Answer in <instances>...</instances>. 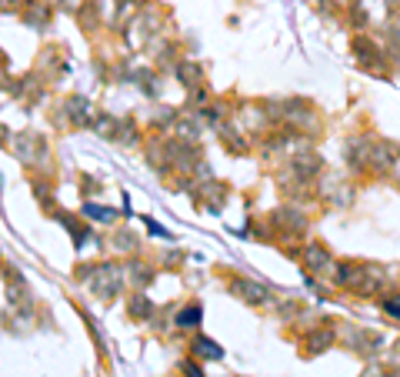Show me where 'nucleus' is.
<instances>
[{
	"mask_svg": "<svg viewBox=\"0 0 400 377\" xmlns=\"http://www.w3.org/2000/svg\"><path fill=\"white\" fill-rule=\"evenodd\" d=\"M337 284L360 294V297H370L387 284V274L377 264H337Z\"/></svg>",
	"mask_w": 400,
	"mask_h": 377,
	"instance_id": "f257e3e1",
	"label": "nucleus"
},
{
	"mask_svg": "<svg viewBox=\"0 0 400 377\" xmlns=\"http://www.w3.org/2000/svg\"><path fill=\"white\" fill-rule=\"evenodd\" d=\"M11 147H13V154H17V160H21V164H27V167L43 164V160H47V144H43L40 133H33V131L17 133Z\"/></svg>",
	"mask_w": 400,
	"mask_h": 377,
	"instance_id": "f03ea898",
	"label": "nucleus"
},
{
	"mask_svg": "<svg viewBox=\"0 0 400 377\" xmlns=\"http://www.w3.org/2000/svg\"><path fill=\"white\" fill-rule=\"evenodd\" d=\"M120 280H124V274H120L117 264H97L87 284H90V290H94L100 300H110L120 290Z\"/></svg>",
	"mask_w": 400,
	"mask_h": 377,
	"instance_id": "7ed1b4c3",
	"label": "nucleus"
},
{
	"mask_svg": "<svg viewBox=\"0 0 400 377\" xmlns=\"http://www.w3.org/2000/svg\"><path fill=\"white\" fill-rule=\"evenodd\" d=\"M354 57H357V64L364 67V70H384V60H387V54H384L374 40H367V37L354 40Z\"/></svg>",
	"mask_w": 400,
	"mask_h": 377,
	"instance_id": "20e7f679",
	"label": "nucleus"
},
{
	"mask_svg": "<svg viewBox=\"0 0 400 377\" xmlns=\"http://www.w3.org/2000/svg\"><path fill=\"white\" fill-rule=\"evenodd\" d=\"M397 164H400V147L397 144H374L367 170H374V174H387V170H394Z\"/></svg>",
	"mask_w": 400,
	"mask_h": 377,
	"instance_id": "39448f33",
	"label": "nucleus"
},
{
	"mask_svg": "<svg viewBox=\"0 0 400 377\" xmlns=\"http://www.w3.org/2000/svg\"><path fill=\"white\" fill-rule=\"evenodd\" d=\"M230 290L237 294L240 300H247V304H267L271 300V290L257 284V280H247V278H234L230 280Z\"/></svg>",
	"mask_w": 400,
	"mask_h": 377,
	"instance_id": "423d86ee",
	"label": "nucleus"
},
{
	"mask_svg": "<svg viewBox=\"0 0 400 377\" xmlns=\"http://www.w3.org/2000/svg\"><path fill=\"white\" fill-rule=\"evenodd\" d=\"M303 267H307L310 274H330V271H334V257L327 254L324 244H307V251H303Z\"/></svg>",
	"mask_w": 400,
	"mask_h": 377,
	"instance_id": "0eeeda50",
	"label": "nucleus"
},
{
	"mask_svg": "<svg viewBox=\"0 0 400 377\" xmlns=\"http://www.w3.org/2000/svg\"><path fill=\"white\" fill-rule=\"evenodd\" d=\"M370 151H374V144L364 141V137L347 141V160H350V167H354V170H367L370 167Z\"/></svg>",
	"mask_w": 400,
	"mask_h": 377,
	"instance_id": "6e6552de",
	"label": "nucleus"
},
{
	"mask_svg": "<svg viewBox=\"0 0 400 377\" xmlns=\"http://www.w3.org/2000/svg\"><path fill=\"white\" fill-rule=\"evenodd\" d=\"M320 167H324V160H320V157L307 154V151H303V154L293 157V177L307 184L310 177H317V174H320Z\"/></svg>",
	"mask_w": 400,
	"mask_h": 377,
	"instance_id": "1a4fd4ad",
	"label": "nucleus"
},
{
	"mask_svg": "<svg viewBox=\"0 0 400 377\" xmlns=\"http://www.w3.org/2000/svg\"><path fill=\"white\" fill-rule=\"evenodd\" d=\"M64 111H67V121L70 124H94V107H90V100L80 97V94L67 100Z\"/></svg>",
	"mask_w": 400,
	"mask_h": 377,
	"instance_id": "9d476101",
	"label": "nucleus"
},
{
	"mask_svg": "<svg viewBox=\"0 0 400 377\" xmlns=\"http://www.w3.org/2000/svg\"><path fill=\"white\" fill-rule=\"evenodd\" d=\"M173 133H177V141L194 144L197 137H200V114H194V117H173Z\"/></svg>",
	"mask_w": 400,
	"mask_h": 377,
	"instance_id": "9b49d317",
	"label": "nucleus"
},
{
	"mask_svg": "<svg viewBox=\"0 0 400 377\" xmlns=\"http://www.w3.org/2000/svg\"><path fill=\"white\" fill-rule=\"evenodd\" d=\"M200 194H204V200H207V207L210 211H220L224 207V200H227V187L224 184H217V180H210V184H200Z\"/></svg>",
	"mask_w": 400,
	"mask_h": 377,
	"instance_id": "f8f14e48",
	"label": "nucleus"
},
{
	"mask_svg": "<svg viewBox=\"0 0 400 377\" xmlns=\"http://www.w3.org/2000/svg\"><path fill=\"white\" fill-rule=\"evenodd\" d=\"M177 80L184 84V87L194 90L200 80H204V70H200V64H194V60H180L177 64Z\"/></svg>",
	"mask_w": 400,
	"mask_h": 377,
	"instance_id": "ddd939ff",
	"label": "nucleus"
},
{
	"mask_svg": "<svg viewBox=\"0 0 400 377\" xmlns=\"http://www.w3.org/2000/svg\"><path fill=\"white\" fill-rule=\"evenodd\" d=\"M274 221L281 224L283 231H293V234L307 231V217H303V214H297V211H291V207H283V211H277V214H274Z\"/></svg>",
	"mask_w": 400,
	"mask_h": 377,
	"instance_id": "4468645a",
	"label": "nucleus"
},
{
	"mask_svg": "<svg viewBox=\"0 0 400 377\" xmlns=\"http://www.w3.org/2000/svg\"><path fill=\"white\" fill-rule=\"evenodd\" d=\"M127 314L134 317V321H147V317L153 314L151 297H147V294H130V300H127Z\"/></svg>",
	"mask_w": 400,
	"mask_h": 377,
	"instance_id": "2eb2a0df",
	"label": "nucleus"
},
{
	"mask_svg": "<svg viewBox=\"0 0 400 377\" xmlns=\"http://www.w3.org/2000/svg\"><path fill=\"white\" fill-rule=\"evenodd\" d=\"M377 347H384L380 334H370V331H354V351H364V354H377Z\"/></svg>",
	"mask_w": 400,
	"mask_h": 377,
	"instance_id": "dca6fc26",
	"label": "nucleus"
},
{
	"mask_svg": "<svg viewBox=\"0 0 400 377\" xmlns=\"http://www.w3.org/2000/svg\"><path fill=\"white\" fill-rule=\"evenodd\" d=\"M220 141H224L230 154H247V141L240 137L237 127H220Z\"/></svg>",
	"mask_w": 400,
	"mask_h": 377,
	"instance_id": "f3484780",
	"label": "nucleus"
},
{
	"mask_svg": "<svg viewBox=\"0 0 400 377\" xmlns=\"http://www.w3.org/2000/svg\"><path fill=\"white\" fill-rule=\"evenodd\" d=\"M23 21L31 23V27H43V23L50 21V7L40 4V0H31V4H27V13H23Z\"/></svg>",
	"mask_w": 400,
	"mask_h": 377,
	"instance_id": "a211bd4d",
	"label": "nucleus"
},
{
	"mask_svg": "<svg viewBox=\"0 0 400 377\" xmlns=\"http://www.w3.org/2000/svg\"><path fill=\"white\" fill-rule=\"evenodd\" d=\"M194 354L204 357V361H220V357H224V351H220V344H214L210 337H197V341H194Z\"/></svg>",
	"mask_w": 400,
	"mask_h": 377,
	"instance_id": "6ab92c4d",
	"label": "nucleus"
},
{
	"mask_svg": "<svg viewBox=\"0 0 400 377\" xmlns=\"http://www.w3.org/2000/svg\"><path fill=\"white\" fill-rule=\"evenodd\" d=\"M127 278L134 280V288H147L153 280V271L147 264H141V261H134V264H127Z\"/></svg>",
	"mask_w": 400,
	"mask_h": 377,
	"instance_id": "aec40b11",
	"label": "nucleus"
},
{
	"mask_svg": "<svg viewBox=\"0 0 400 377\" xmlns=\"http://www.w3.org/2000/svg\"><path fill=\"white\" fill-rule=\"evenodd\" d=\"M94 133H100V137H117L120 121L110 117V114H97V117H94Z\"/></svg>",
	"mask_w": 400,
	"mask_h": 377,
	"instance_id": "412c9836",
	"label": "nucleus"
},
{
	"mask_svg": "<svg viewBox=\"0 0 400 377\" xmlns=\"http://www.w3.org/2000/svg\"><path fill=\"white\" fill-rule=\"evenodd\" d=\"M334 344V334L330 331H317L307 337V354H320V351H327V347Z\"/></svg>",
	"mask_w": 400,
	"mask_h": 377,
	"instance_id": "4be33fe9",
	"label": "nucleus"
},
{
	"mask_svg": "<svg viewBox=\"0 0 400 377\" xmlns=\"http://www.w3.org/2000/svg\"><path fill=\"white\" fill-rule=\"evenodd\" d=\"M204 321V311H200V304H190L184 311L177 314V327H197V324Z\"/></svg>",
	"mask_w": 400,
	"mask_h": 377,
	"instance_id": "5701e85b",
	"label": "nucleus"
},
{
	"mask_svg": "<svg viewBox=\"0 0 400 377\" xmlns=\"http://www.w3.org/2000/svg\"><path fill=\"white\" fill-rule=\"evenodd\" d=\"M84 214L90 217V221H100V224H110L114 217H117V211H110V207H97V204H87Z\"/></svg>",
	"mask_w": 400,
	"mask_h": 377,
	"instance_id": "b1692460",
	"label": "nucleus"
},
{
	"mask_svg": "<svg viewBox=\"0 0 400 377\" xmlns=\"http://www.w3.org/2000/svg\"><path fill=\"white\" fill-rule=\"evenodd\" d=\"M114 247L124 251V254H130V251H137V241H134V234L130 231H117L114 234Z\"/></svg>",
	"mask_w": 400,
	"mask_h": 377,
	"instance_id": "393cba45",
	"label": "nucleus"
},
{
	"mask_svg": "<svg viewBox=\"0 0 400 377\" xmlns=\"http://www.w3.org/2000/svg\"><path fill=\"white\" fill-rule=\"evenodd\" d=\"M384 311L400 321V294H397V297H384Z\"/></svg>",
	"mask_w": 400,
	"mask_h": 377,
	"instance_id": "a878e982",
	"label": "nucleus"
},
{
	"mask_svg": "<svg viewBox=\"0 0 400 377\" xmlns=\"http://www.w3.org/2000/svg\"><path fill=\"white\" fill-rule=\"evenodd\" d=\"M120 131H124V144H134V141H137V127H134L130 121L120 124Z\"/></svg>",
	"mask_w": 400,
	"mask_h": 377,
	"instance_id": "bb28decb",
	"label": "nucleus"
},
{
	"mask_svg": "<svg viewBox=\"0 0 400 377\" xmlns=\"http://www.w3.org/2000/svg\"><path fill=\"white\" fill-rule=\"evenodd\" d=\"M180 371H184L187 377H204V371H200V367H197L194 361H184V364H180Z\"/></svg>",
	"mask_w": 400,
	"mask_h": 377,
	"instance_id": "cd10ccee",
	"label": "nucleus"
},
{
	"mask_svg": "<svg viewBox=\"0 0 400 377\" xmlns=\"http://www.w3.org/2000/svg\"><path fill=\"white\" fill-rule=\"evenodd\" d=\"M147 231H151V234H157V237H171V234L163 231V227H161V224H157V221H151V217H147Z\"/></svg>",
	"mask_w": 400,
	"mask_h": 377,
	"instance_id": "c85d7f7f",
	"label": "nucleus"
},
{
	"mask_svg": "<svg viewBox=\"0 0 400 377\" xmlns=\"http://www.w3.org/2000/svg\"><path fill=\"white\" fill-rule=\"evenodd\" d=\"M380 374V371H377V367H374V364H370V371H367V377H377Z\"/></svg>",
	"mask_w": 400,
	"mask_h": 377,
	"instance_id": "c756f323",
	"label": "nucleus"
},
{
	"mask_svg": "<svg viewBox=\"0 0 400 377\" xmlns=\"http://www.w3.org/2000/svg\"><path fill=\"white\" fill-rule=\"evenodd\" d=\"M384 377H400V371H387V374H384Z\"/></svg>",
	"mask_w": 400,
	"mask_h": 377,
	"instance_id": "7c9ffc66",
	"label": "nucleus"
},
{
	"mask_svg": "<svg viewBox=\"0 0 400 377\" xmlns=\"http://www.w3.org/2000/svg\"><path fill=\"white\" fill-rule=\"evenodd\" d=\"M397 357H400V341H397Z\"/></svg>",
	"mask_w": 400,
	"mask_h": 377,
	"instance_id": "2f4dec72",
	"label": "nucleus"
},
{
	"mask_svg": "<svg viewBox=\"0 0 400 377\" xmlns=\"http://www.w3.org/2000/svg\"><path fill=\"white\" fill-rule=\"evenodd\" d=\"M397 64H400V60H397Z\"/></svg>",
	"mask_w": 400,
	"mask_h": 377,
	"instance_id": "473e14b6",
	"label": "nucleus"
}]
</instances>
